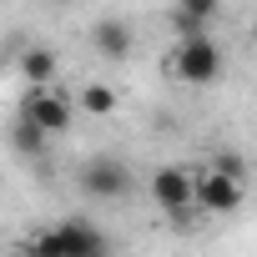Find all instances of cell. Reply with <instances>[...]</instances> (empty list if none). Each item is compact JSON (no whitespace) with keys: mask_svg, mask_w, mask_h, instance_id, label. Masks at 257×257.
<instances>
[{"mask_svg":"<svg viewBox=\"0 0 257 257\" xmlns=\"http://www.w3.org/2000/svg\"><path fill=\"white\" fill-rule=\"evenodd\" d=\"M152 197H157L167 212H182V207L197 202V177L182 172V167H162V172L152 177Z\"/></svg>","mask_w":257,"mask_h":257,"instance_id":"obj_4","label":"cell"},{"mask_svg":"<svg viewBox=\"0 0 257 257\" xmlns=\"http://www.w3.org/2000/svg\"><path fill=\"white\" fill-rule=\"evenodd\" d=\"M31 252H36V257H66V252H61V227L36 232V237H31Z\"/></svg>","mask_w":257,"mask_h":257,"instance_id":"obj_11","label":"cell"},{"mask_svg":"<svg viewBox=\"0 0 257 257\" xmlns=\"http://www.w3.org/2000/svg\"><path fill=\"white\" fill-rule=\"evenodd\" d=\"M222 11V0H177V31L187 36H207V21Z\"/></svg>","mask_w":257,"mask_h":257,"instance_id":"obj_7","label":"cell"},{"mask_svg":"<svg viewBox=\"0 0 257 257\" xmlns=\"http://www.w3.org/2000/svg\"><path fill=\"white\" fill-rule=\"evenodd\" d=\"M91 41H96V51H101L106 61H126V56H132V31H126L121 21H101V26L91 31Z\"/></svg>","mask_w":257,"mask_h":257,"instance_id":"obj_8","label":"cell"},{"mask_svg":"<svg viewBox=\"0 0 257 257\" xmlns=\"http://www.w3.org/2000/svg\"><path fill=\"white\" fill-rule=\"evenodd\" d=\"M11 257H36V252H31V247H26V252H11Z\"/></svg>","mask_w":257,"mask_h":257,"instance_id":"obj_13","label":"cell"},{"mask_svg":"<svg viewBox=\"0 0 257 257\" xmlns=\"http://www.w3.org/2000/svg\"><path fill=\"white\" fill-rule=\"evenodd\" d=\"M81 111L86 116H111L116 111V91L111 86H86L81 91Z\"/></svg>","mask_w":257,"mask_h":257,"instance_id":"obj_10","label":"cell"},{"mask_svg":"<svg viewBox=\"0 0 257 257\" xmlns=\"http://www.w3.org/2000/svg\"><path fill=\"white\" fill-rule=\"evenodd\" d=\"M26 116L41 126L46 137H56V132L71 126V106H66L61 96H51V91H31V96H26Z\"/></svg>","mask_w":257,"mask_h":257,"instance_id":"obj_5","label":"cell"},{"mask_svg":"<svg viewBox=\"0 0 257 257\" xmlns=\"http://www.w3.org/2000/svg\"><path fill=\"white\" fill-rule=\"evenodd\" d=\"M217 71H222V51L207 36H187L177 51V76L187 86H207V81H217Z\"/></svg>","mask_w":257,"mask_h":257,"instance_id":"obj_1","label":"cell"},{"mask_svg":"<svg viewBox=\"0 0 257 257\" xmlns=\"http://www.w3.org/2000/svg\"><path fill=\"white\" fill-rule=\"evenodd\" d=\"M61 252L66 257H111L106 232H96L91 222H61Z\"/></svg>","mask_w":257,"mask_h":257,"instance_id":"obj_6","label":"cell"},{"mask_svg":"<svg viewBox=\"0 0 257 257\" xmlns=\"http://www.w3.org/2000/svg\"><path fill=\"white\" fill-rule=\"evenodd\" d=\"M217 172H227V177L247 182V162H242V157H232V152H222V157H217Z\"/></svg>","mask_w":257,"mask_h":257,"instance_id":"obj_12","label":"cell"},{"mask_svg":"<svg viewBox=\"0 0 257 257\" xmlns=\"http://www.w3.org/2000/svg\"><path fill=\"white\" fill-rule=\"evenodd\" d=\"M81 192H91V197H101V202L126 197V192H132V172H126L116 157H96V162L81 167Z\"/></svg>","mask_w":257,"mask_h":257,"instance_id":"obj_2","label":"cell"},{"mask_svg":"<svg viewBox=\"0 0 257 257\" xmlns=\"http://www.w3.org/2000/svg\"><path fill=\"white\" fill-rule=\"evenodd\" d=\"M21 71H26V81H36V86H41V81H51V76H56V56H51L46 46H36V51H26V56H21Z\"/></svg>","mask_w":257,"mask_h":257,"instance_id":"obj_9","label":"cell"},{"mask_svg":"<svg viewBox=\"0 0 257 257\" xmlns=\"http://www.w3.org/2000/svg\"><path fill=\"white\" fill-rule=\"evenodd\" d=\"M242 187L247 182H237V177H227V172H202L197 177V207L202 212H237L242 207Z\"/></svg>","mask_w":257,"mask_h":257,"instance_id":"obj_3","label":"cell"}]
</instances>
